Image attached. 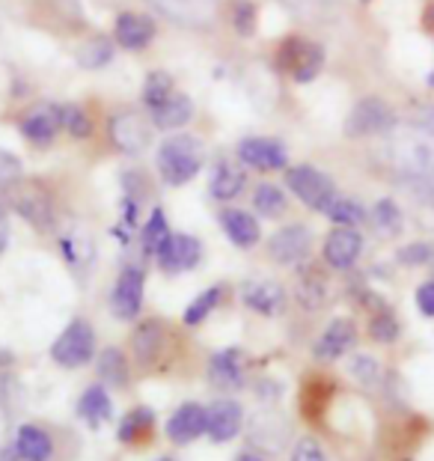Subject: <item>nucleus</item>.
Here are the masks:
<instances>
[{
    "label": "nucleus",
    "mask_w": 434,
    "mask_h": 461,
    "mask_svg": "<svg viewBox=\"0 0 434 461\" xmlns=\"http://www.w3.org/2000/svg\"><path fill=\"white\" fill-rule=\"evenodd\" d=\"M387 161L396 167L402 176H422V179H434V137L413 129L390 137L384 146Z\"/></svg>",
    "instance_id": "2"
},
{
    "label": "nucleus",
    "mask_w": 434,
    "mask_h": 461,
    "mask_svg": "<svg viewBox=\"0 0 434 461\" xmlns=\"http://www.w3.org/2000/svg\"><path fill=\"white\" fill-rule=\"evenodd\" d=\"M9 363H13V355L6 348H0V366H9Z\"/></svg>",
    "instance_id": "51"
},
{
    "label": "nucleus",
    "mask_w": 434,
    "mask_h": 461,
    "mask_svg": "<svg viewBox=\"0 0 434 461\" xmlns=\"http://www.w3.org/2000/svg\"><path fill=\"white\" fill-rule=\"evenodd\" d=\"M399 113L393 111L390 102L378 99V95H366L351 107V113L345 116V134L348 137H378L396 131Z\"/></svg>",
    "instance_id": "5"
},
{
    "label": "nucleus",
    "mask_w": 434,
    "mask_h": 461,
    "mask_svg": "<svg viewBox=\"0 0 434 461\" xmlns=\"http://www.w3.org/2000/svg\"><path fill=\"white\" fill-rule=\"evenodd\" d=\"M369 337L375 342H381V346H390V342H396L402 337V325L399 319L393 316V312L384 307V310H375L372 319H369Z\"/></svg>",
    "instance_id": "39"
},
{
    "label": "nucleus",
    "mask_w": 434,
    "mask_h": 461,
    "mask_svg": "<svg viewBox=\"0 0 434 461\" xmlns=\"http://www.w3.org/2000/svg\"><path fill=\"white\" fill-rule=\"evenodd\" d=\"M194 99L185 93H176L173 99H167L158 111L149 113V120L158 131H176V129H185L187 122L194 120Z\"/></svg>",
    "instance_id": "27"
},
{
    "label": "nucleus",
    "mask_w": 434,
    "mask_h": 461,
    "mask_svg": "<svg viewBox=\"0 0 434 461\" xmlns=\"http://www.w3.org/2000/svg\"><path fill=\"white\" fill-rule=\"evenodd\" d=\"M152 429H155L152 408L140 405V408H131L120 423H116V438H120V444L134 447V444H143V440L152 435Z\"/></svg>",
    "instance_id": "29"
},
{
    "label": "nucleus",
    "mask_w": 434,
    "mask_h": 461,
    "mask_svg": "<svg viewBox=\"0 0 434 461\" xmlns=\"http://www.w3.org/2000/svg\"><path fill=\"white\" fill-rule=\"evenodd\" d=\"M60 248H63V257L68 262V268L81 271V265L90 262V244H86L84 239H77V235H63Z\"/></svg>",
    "instance_id": "44"
},
{
    "label": "nucleus",
    "mask_w": 434,
    "mask_h": 461,
    "mask_svg": "<svg viewBox=\"0 0 434 461\" xmlns=\"http://www.w3.org/2000/svg\"><path fill=\"white\" fill-rule=\"evenodd\" d=\"M413 125H417L420 131H426V134H431L434 137V104H422L420 111H413Z\"/></svg>",
    "instance_id": "48"
},
{
    "label": "nucleus",
    "mask_w": 434,
    "mask_h": 461,
    "mask_svg": "<svg viewBox=\"0 0 434 461\" xmlns=\"http://www.w3.org/2000/svg\"><path fill=\"white\" fill-rule=\"evenodd\" d=\"M146 271L140 265H125L111 289V312L120 321H134L143 310Z\"/></svg>",
    "instance_id": "10"
},
{
    "label": "nucleus",
    "mask_w": 434,
    "mask_h": 461,
    "mask_svg": "<svg viewBox=\"0 0 434 461\" xmlns=\"http://www.w3.org/2000/svg\"><path fill=\"white\" fill-rule=\"evenodd\" d=\"M289 461H328V456H324V447L319 444V440L307 435L292 447Z\"/></svg>",
    "instance_id": "45"
},
{
    "label": "nucleus",
    "mask_w": 434,
    "mask_h": 461,
    "mask_svg": "<svg viewBox=\"0 0 434 461\" xmlns=\"http://www.w3.org/2000/svg\"><path fill=\"white\" fill-rule=\"evenodd\" d=\"M158 33L155 22L146 13H120L113 22V42L125 51H143Z\"/></svg>",
    "instance_id": "19"
},
{
    "label": "nucleus",
    "mask_w": 434,
    "mask_h": 461,
    "mask_svg": "<svg viewBox=\"0 0 434 461\" xmlns=\"http://www.w3.org/2000/svg\"><path fill=\"white\" fill-rule=\"evenodd\" d=\"M363 253V235L351 227H337L328 232L324 239V248H321V257L324 262L330 265L333 271H348L357 265Z\"/></svg>",
    "instance_id": "17"
},
{
    "label": "nucleus",
    "mask_w": 434,
    "mask_h": 461,
    "mask_svg": "<svg viewBox=\"0 0 434 461\" xmlns=\"http://www.w3.org/2000/svg\"><path fill=\"white\" fill-rule=\"evenodd\" d=\"M417 307L426 319H434V277L417 289Z\"/></svg>",
    "instance_id": "46"
},
{
    "label": "nucleus",
    "mask_w": 434,
    "mask_h": 461,
    "mask_svg": "<svg viewBox=\"0 0 434 461\" xmlns=\"http://www.w3.org/2000/svg\"><path fill=\"white\" fill-rule=\"evenodd\" d=\"M95 328L86 319H72L51 346V360L60 369H84L95 360Z\"/></svg>",
    "instance_id": "3"
},
{
    "label": "nucleus",
    "mask_w": 434,
    "mask_h": 461,
    "mask_svg": "<svg viewBox=\"0 0 434 461\" xmlns=\"http://www.w3.org/2000/svg\"><path fill=\"white\" fill-rule=\"evenodd\" d=\"M77 414L90 429H98L102 423L113 420V399L104 384H90L77 399Z\"/></svg>",
    "instance_id": "26"
},
{
    "label": "nucleus",
    "mask_w": 434,
    "mask_h": 461,
    "mask_svg": "<svg viewBox=\"0 0 434 461\" xmlns=\"http://www.w3.org/2000/svg\"><path fill=\"white\" fill-rule=\"evenodd\" d=\"M18 182H24V164L0 146V194H9Z\"/></svg>",
    "instance_id": "41"
},
{
    "label": "nucleus",
    "mask_w": 434,
    "mask_h": 461,
    "mask_svg": "<svg viewBox=\"0 0 434 461\" xmlns=\"http://www.w3.org/2000/svg\"><path fill=\"white\" fill-rule=\"evenodd\" d=\"M152 131H155L152 120H146V116L137 111H120L107 120L111 143L122 155H143L152 146Z\"/></svg>",
    "instance_id": "7"
},
{
    "label": "nucleus",
    "mask_w": 434,
    "mask_h": 461,
    "mask_svg": "<svg viewBox=\"0 0 434 461\" xmlns=\"http://www.w3.org/2000/svg\"><path fill=\"white\" fill-rule=\"evenodd\" d=\"M348 375L357 381V384H363V387H378L384 369H381V363L375 360L372 355H354L348 360Z\"/></svg>",
    "instance_id": "40"
},
{
    "label": "nucleus",
    "mask_w": 434,
    "mask_h": 461,
    "mask_svg": "<svg viewBox=\"0 0 434 461\" xmlns=\"http://www.w3.org/2000/svg\"><path fill=\"white\" fill-rule=\"evenodd\" d=\"M431 271H434V259H431Z\"/></svg>",
    "instance_id": "55"
},
{
    "label": "nucleus",
    "mask_w": 434,
    "mask_h": 461,
    "mask_svg": "<svg viewBox=\"0 0 434 461\" xmlns=\"http://www.w3.org/2000/svg\"><path fill=\"white\" fill-rule=\"evenodd\" d=\"M235 158L250 170H262V173H274V170H289V149L285 143H280L277 137H244V140L235 146Z\"/></svg>",
    "instance_id": "11"
},
{
    "label": "nucleus",
    "mask_w": 434,
    "mask_h": 461,
    "mask_svg": "<svg viewBox=\"0 0 434 461\" xmlns=\"http://www.w3.org/2000/svg\"><path fill=\"white\" fill-rule=\"evenodd\" d=\"M13 449L22 461H51L54 458V438L48 435L42 426L22 423L15 429Z\"/></svg>",
    "instance_id": "23"
},
{
    "label": "nucleus",
    "mask_w": 434,
    "mask_h": 461,
    "mask_svg": "<svg viewBox=\"0 0 434 461\" xmlns=\"http://www.w3.org/2000/svg\"><path fill=\"white\" fill-rule=\"evenodd\" d=\"M9 197H13V209L22 214V218L31 223L33 230H39V232H51L54 230L57 209H54L51 194H48L42 185L18 182L15 188L9 191Z\"/></svg>",
    "instance_id": "8"
},
{
    "label": "nucleus",
    "mask_w": 434,
    "mask_h": 461,
    "mask_svg": "<svg viewBox=\"0 0 434 461\" xmlns=\"http://www.w3.org/2000/svg\"><path fill=\"white\" fill-rule=\"evenodd\" d=\"M48 6H51L54 13H60L63 18H68V22H84V13L77 0H48Z\"/></svg>",
    "instance_id": "47"
},
{
    "label": "nucleus",
    "mask_w": 434,
    "mask_h": 461,
    "mask_svg": "<svg viewBox=\"0 0 434 461\" xmlns=\"http://www.w3.org/2000/svg\"><path fill=\"white\" fill-rule=\"evenodd\" d=\"M324 214H328V221L337 223V227H351V230H357L360 223L366 221V209L351 197H337Z\"/></svg>",
    "instance_id": "38"
},
{
    "label": "nucleus",
    "mask_w": 434,
    "mask_h": 461,
    "mask_svg": "<svg viewBox=\"0 0 434 461\" xmlns=\"http://www.w3.org/2000/svg\"><path fill=\"white\" fill-rule=\"evenodd\" d=\"M285 188H289L294 197H298L307 209L312 212H328V205L339 197L337 185L324 170L312 164H294L285 170Z\"/></svg>",
    "instance_id": "4"
},
{
    "label": "nucleus",
    "mask_w": 434,
    "mask_h": 461,
    "mask_svg": "<svg viewBox=\"0 0 434 461\" xmlns=\"http://www.w3.org/2000/svg\"><path fill=\"white\" fill-rule=\"evenodd\" d=\"M235 461H265V458H262L259 453H241Z\"/></svg>",
    "instance_id": "50"
},
{
    "label": "nucleus",
    "mask_w": 434,
    "mask_h": 461,
    "mask_svg": "<svg viewBox=\"0 0 434 461\" xmlns=\"http://www.w3.org/2000/svg\"><path fill=\"white\" fill-rule=\"evenodd\" d=\"M164 431L170 438V444L176 447L194 444V440H200L205 435V408L200 402H182L170 414V420H167Z\"/></svg>",
    "instance_id": "18"
},
{
    "label": "nucleus",
    "mask_w": 434,
    "mask_h": 461,
    "mask_svg": "<svg viewBox=\"0 0 434 461\" xmlns=\"http://www.w3.org/2000/svg\"><path fill=\"white\" fill-rule=\"evenodd\" d=\"M155 461H179V458H173V456H158Z\"/></svg>",
    "instance_id": "53"
},
{
    "label": "nucleus",
    "mask_w": 434,
    "mask_h": 461,
    "mask_svg": "<svg viewBox=\"0 0 434 461\" xmlns=\"http://www.w3.org/2000/svg\"><path fill=\"white\" fill-rule=\"evenodd\" d=\"M285 205H289V200H285L283 188H277V185L259 182L253 188V209L256 214H262V218H280L285 212Z\"/></svg>",
    "instance_id": "37"
},
{
    "label": "nucleus",
    "mask_w": 434,
    "mask_h": 461,
    "mask_svg": "<svg viewBox=\"0 0 434 461\" xmlns=\"http://www.w3.org/2000/svg\"><path fill=\"white\" fill-rule=\"evenodd\" d=\"M9 248V212H6V205L0 203V257L6 253Z\"/></svg>",
    "instance_id": "49"
},
{
    "label": "nucleus",
    "mask_w": 434,
    "mask_h": 461,
    "mask_svg": "<svg viewBox=\"0 0 434 461\" xmlns=\"http://www.w3.org/2000/svg\"><path fill=\"white\" fill-rule=\"evenodd\" d=\"M18 131L24 140H31L33 146H48L54 143V137L63 131L60 125V104L57 102H39L31 111H24V116L18 120Z\"/></svg>",
    "instance_id": "14"
},
{
    "label": "nucleus",
    "mask_w": 434,
    "mask_h": 461,
    "mask_svg": "<svg viewBox=\"0 0 434 461\" xmlns=\"http://www.w3.org/2000/svg\"><path fill=\"white\" fill-rule=\"evenodd\" d=\"M221 298H223V286H212V289L200 292V295H196V298L185 307L182 321H185L187 328H200L203 321L209 319L217 307H221Z\"/></svg>",
    "instance_id": "35"
},
{
    "label": "nucleus",
    "mask_w": 434,
    "mask_h": 461,
    "mask_svg": "<svg viewBox=\"0 0 434 461\" xmlns=\"http://www.w3.org/2000/svg\"><path fill=\"white\" fill-rule=\"evenodd\" d=\"M217 221H221V230H223L226 239H230L235 248H241V250L256 248L259 239H262L259 218L250 214V212H244V209H223Z\"/></svg>",
    "instance_id": "21"
},
{
    "label": "nucleus",
    "mask_w": 434,
    "mask_h": 461,
    "mask_svg": "<svg viewBox=\"0 0 434 461\" xmlns=\"http://www.w3.org/2000/svg\"><path fill=\"white\" fill-rule=\"evenodd\" d=\"M60 125L68 137H75V140H90L93 131H95V122H93L90 111L77 102L60 104Z\"/></svg>",
    "instance_id": "33"
},
{
    "label": "nucleus",
    "mask_w": 434,
    "mask_h": 461,
    "mask_svg": "<svg viewBox=\"0 0 434 461\" xmlns=\"http://www.w3.org/2000/svg\"><path fill=\"white\" fill-rule=\"evenodd\" d=\"M158 268L164 274H182V271H194L196 265L203 262V241L196 235L187 232H173L161 248L155 253Z\"/></svg>",
    "instance_id": "12"
},
{
    "label": "nucleus",
    "mask_w": 434,
    "mask_h": 461,
    "mask_svg": "<svg viewBox=\"0 0 434 461\" xmlns=\"http://www.w3.org/2000/svg\"><path fill=\"white\" fill-rule=\"evenodd\" d=\"M244 429V408L235 399H214L205 408V435L212 444H230Z\"/></svg>",
    "instance_id": "15"
},
{
    "label": "nucleus",
    "mask_w": 434,
    "mask_h": 461,
    "mask_svg": "<svg viewBox=\"0 0 434 461\" xmlns=\"http://www.w3.org/2000/svg\"><path fill=\"white\" fill-rule=\"evenodd\" d=\"M248 188V173L235 161H217L212 167L209 194L217 203H232L241 197V191Z\"/></svg>",
    "instance_id": "24"
},
{
    "label": "nucleus",
    "mask_w": 434,
    "mask_h": 461,
    "mask_svg": "<svg viewBox=\"0 0 434 461\" xmlns=\"http://www.w3.org/2000/svg\"><path fill=\"white\" fill-rule=\"evenodd\" d=\"M426 84H429V86H431V90H434V72L429 75V81H426Z\"/></svg>",
    "instance_id": "54"
},
{
    "label": "nucleus",
    "mask_w": 434,
    "mask_h": 461,
    "mask_svg": "<svg viewBox=\"0 0 434 461\" xmlns=\"http://www.w3.org/2000/svg\"><path fill=\"white\" fill-rule=\"evenodd\" d=\"M312 250V230L303 223L280 227L268 239V257L277 265H301Z\"/></svg>",
    "instance_id": "13"
},
{
    "label": "nucleus",
    "mask_w": 434,
    "mask_h": 461,
    "mask_svg": "<svg viewBox=\"0 0 434 461\" xmlns=\"http://www.w3.org/2000/svg\"><path fill=\"white\" fill-rule=\"evenodd\" d=\"M164 339H167V325L161 319H146L134 328L131 333V351L137 363L149 366L164 355Z\"/></svg>",
    "instance_id": "25"
},
{
    "label": "nucleus",
    "mask_w": 434,
    "mask_h": 461,
    "mask_svg": "<svg viewBox=\"0 0 434 461\" xmlns=\"http://www.w3.org/2000/svg\"><path fill=\"white\" fill-rule=\"evenodd\" d=\"M277 63L294 77V84H310L324 66V48L303 36H289L277 48Z\"/></svg>",
    "instance_id": "6"
},
{
    "label": "nucleus",
    "mask_w": 434,
    "mask_h": 461,
    "mask_svg": "<svg viewBox=\"0 0 434 461\" xmlns=\"http://www.w3.org/2000/svg\"><path fill=\"white\" fill-rule=\"evenodd\" d=\"M209 378L221 390H241L244 387V351L221 348L209 357Z\"/></svg>",
    "instance_id": "22"
},
{
    "label": "nucleus",
    "mask_w": 434,
    "mask_h": 461,
    "mask_svg": "<svg viewBox=\"0 0 434 461\" xmlns=\"http://www.w3.org/2000/svg\"><path fill=\"white\" fill-rule=\"evenodd\" d=\"M152 9H158L167 22L187 27V31H209L217 22V0H146Z\"/></svg>",
    "instance_id": "9"
},
{
    "label": "nucleus",
    "mask_w": 434,
    "mask_h": 461,
    "mask_svg": "<svg viewBox=\"0 0 434 461\" xmlns=\"http://www.w3.org/2000/svg\"><path fill=\"white\" fill-rule=\"evenodd\" d=\"M176 95V84H173V75L170 72H161V68H155V72L146 75V81H143V93H140V99H143V107L146 111H158L167 99H173Z\"/></svg>",
    "instance_id": "32"
},
{
    "label": "nucleus",
    "mask_w": 434,
    "mask_h": 461,
    "mask_svg": "<svg viewBox=\"0 0 434 461\" xmlns=\"http://www.w3.org/2000/svg\"><path fill=\"white\" fill-rule=\"evenodd\" d=\"M372 227L378 230L384 239H396V235L404 230V214L399 209V203L390 200V197H384V200L375 203V209H372Z\"/></svg>",
    "instance_id": "34"
},
{
    "label": "nucleus",
    "mask_w": 434,
    "mask_h": 461,
    "mask_svg": "<svg viewBox=\"0 0 434 461\" xmlns=\"http://www.w3.org/2000/svg\"><path fill=\"white\" fill-rule=\"evenodd\" d=\"M426 27H429V31H434V4L429 6V13H426Z\"/></svg>",
    "instance_id": "52"
},
{
    "label": "nucleus",
    "mask_w": 434,
    "mask_h": 461,
    "mask_svg": "<svg viewBox=\"0 0 434 461\" xmlns=\"http://www.w3.org/2000/svg\"><path fill=\"white\" fill-rule=\"evenodd\" d=\"M241 301L256 316L274 319V316H280L285 307V289L277 280H250V283H244Z\"/></svg>",
    "instance_id": "20"
},
{
    "label": "nucleus",
    "mask_w": 434,
    "mask_h": 461,
    "mask_svg": "<svg viewBox=\"0 0 434 461\" xmlns=\"http://www.w3.org/2000/svg\"><path fill=\"white\" fill-rule=\"evenodd\" d=\"M354 342H357V325H354V319L339 316L321 330L319 339H315L312 355H315V360H321V363L339 360L354 348Z\"/></svg>",
    "instance_id": "16"
},
{
    "label": "nucleus",
    "mask_w": 434,
    "mask_h": 461,
    "mask_svg": "<svg viewBox=\"0 0 434 461\" xmlns=\"http://www.w3.org/2000/svg\"><path fill=\"white\" fill-rule=\"evenodd\" d=\"M170 223H167V212L161 209V205H155V209L149 212V218H146L143 230H140V244H143V253H149V257H155L158 248L170 239Z\"/></svg>",
    "instance_id": "36"
},
{
    "label": "nucleus",
    "mask_w": 434,
    "mask_h": 461,
    "mask_svg": "<svg viewBox=\"0 0 434 461\" xmlns=\"http://www.w3.org/2000/svg\"><path fill=\"white\" fill-rule=\"evenodd\" d=\"M95 372H98V381H102L104 387H113V390H125L128 381H131L128 357L113 346H107L102 355L95 357Z\"/></svg>",
    "instance_id": "28"
},
{
    "label": "nucleus",
    "mask_w": 434,
    "mask_h": 461,
    "mask_svg": "<svg viewBox=\"0 0 434 461\" xmlns=\"http://www.w3.org/2000/svg\"><path fill=\"white\" fill-rule=\"evenodd\" d=\"M75 60L81 68H90V72H98V68L111 66L113 60V42L104 36H90L84 45H77Z\"/></svg>",
    "instance_id": "31"
},
{
    "label": "nucleus",
    "mask_w": 434,
    "mask_h": 461,
    "mask_svg": "<svg viewBox=\"0 0 434 461\" xmlns=\"http://www.w3.org/2000/svg\"><path fill=\"white\" fill-rule=\"evenodd\" d=\"M205 164V146L200 137L194 134H173L158 146L155 167L164 185L170 188H182V185L194 182Z\"/></svg>",
    "instance_id": "1"
},
{
    "label": "nucleus",
    "mask_w": 434,
    "mask_h": 461,
    "mask_svg": "<svg viewBox=\"0 0 434 461\" xmlns=\"http://www.w3.org/2000/svg\"><path fill=\"white\" fill-rule=\"evenodd\" d=\"M294 295H298V303L303 310L315 312L324 301H328V280H324L315 268H303L298 274V289H294Z\"/></svg>",
    "instance_id": "30"
},
{
    "label": "nucleus",
    "mask_w": 434,
    "mask_h": 461,
    "mask_svg": "<svg viewBox=\"0 0 434 461\" xmlns=\"http://www.w3.org/2000/svg\"><path fill=\"white\" fill-rule=\"evenodd\" d=\"M396 259L408 268H417V265H431L434 259V244L431 241H413V244H404L399 248Z\"/></svg>",
    "instance_id": "43"
},
{
    "label": "nucleus",
    "mask_w": 434,
    "mask_h": 461,
    "mask_svg": "<svg viewBox=\"0 0 434 461\" xmlns=\"http://www.w3.org/2000/svg\"><path fill=\"white\" fill-rule=\"evenodd\" d=\"M256 18H259V13H256V6L250 4V0H232L230 4V22H232L239 36H253Z\"/></svg>",
    "instance_id": "42"
}]
</instances>
